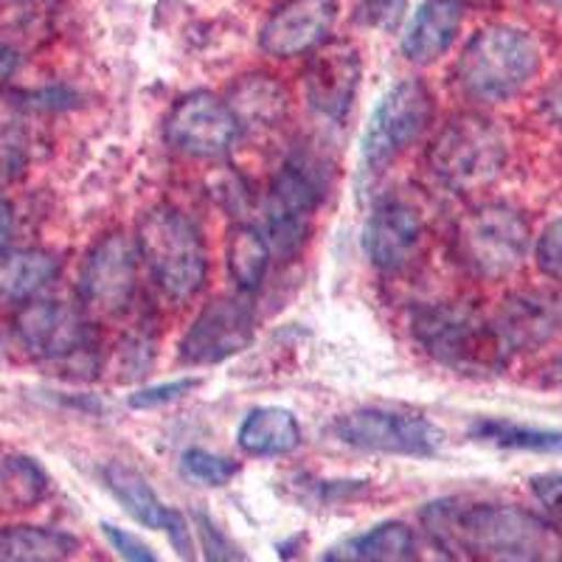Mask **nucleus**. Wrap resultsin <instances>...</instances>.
Wrapping results in <instances>:
<instances>
[{
    "mask_svg": "<svg viewBox=\"0 0 562 562\" xmlns=\"http://www.w3.org/2000/svg\"><path fill=\"white\" fill-rule=\"evenodd\" d=\"M422 524L445 554L470 562H562L560 526L524 506L445 498Z\"/></svg>",
    "mask_w": 562,
    "mask_h": 562,
    "instance_id": "obj_1",
    "label": "nucleus"
},
{
    "mask_svg": "<svg viewBox=\"0 0 562 562\" xmlns=\"http://www.w3.org/2000/svg\"><path fill=\"white\" fill-rule=\"evenodd\" d=\"M414 335L436 363L459 374L492 378L509 363L498 329L484 315L456 304H430L414 313Z\"/></svg>",
    "mask_w": 562,
    "mask_h": 562,
    "instance_id": "obj_2",
    "label": "nucleus"
},
{
    "mask_svg": "<svg viewBox=\"0 0 562 562\" xmlns=\"http://www.w3.org/2000/svg\"><path fill=\"white\" fill-rule=\"evenodd\" d=\"M540 70V45L515 26H486L467 43L456 65L461 90L475 102L498 104L518 97Z\"/></svg>",
    "mask_w": 562,
    "mask_h": 562,
    "instance_id": "obj_3",
    "label": "nucleus"
},
{
    "mask_svg": "<svg viewBox=\"0 0 562 562\" xmlns=\"http://www.w3.org/2000/svg\"><path fill=\"white\" fill-rule=\"evenodd\" d=\"M509 144L498 124L479 113L450 119L428 149V167L445 189L473 194L492 186L506 167Z\"/></svg>",
    "mask_w": 562,
    "mask_h": 562,
    "instance_id": "obj_4",
    "label": "nucleus"
},
{
    "mask_svg": "<svg viewBox=\"0 0 562 562\" xmlns=\"http://www.w3.org/2000/svg\"><path fill=\"white\" fill-rule=\"evenodd\" d=\"M138 256L169 299L186 301L198 295L209 273V256L200 231L172 205H155L138 225Z\"/></svg>",
    "mask_w": 562,
    "mask_h": 562,
    "instance_id": "obj_5",
    "label": "nucleus"
},
{
    "mask_svg": "<svg viewBox=\"0 0 562 562\" xmlns=\"http://www.w3.org/2000/svg\"><path fill=\"white\" fill-rule=\"evenodd\" d=\"M456 256L479 279H506L524 268L531 248L529 220L506 203L467 211L453 234Z\"/></svg>",
    "mask_w": 562,
    "mask_h": 562,
    "instance_id": "obj_6",
    "label": "nucleus"
},
{
    "mask_svg": "<svg viewBox=\"0 0 562 562\" xmlns=\"http://www.w3.org/2000/svg\"><path fill=\"white\" fill-rule=\"evenodd\" d=\"M434 122V97L419 79H403L383 93L360 140V178H378Z\"/></svg>",
    "mask_w": 562,
    "mask_h": 562,
    "instance_id": "obj_7",
    "label": "nucleus"
},
{
    "mask_svg": "<svg viewBox=\"0 0 562 562\" xmlns=\"http://www.w3.org/2000/svg\"><path fill=\"white\" fill-rule=\"evenodd\" d=\"M335 439L366 453L428 459L441 448V430L428 416L396 408H358L333 422Z\"/></svg>",
    "mask_w": 562,
    "mask_h": 562,
    "instance_id": "obj_8",
    "label": "nucleus"
},
{
    "mask_svg": "<svg viewBox=\"0 0 562 562\" xmlns=\"http://www.w3.org/2000/svg\"><path fill=\"white\" fill-rule=\"evenodd\" d=\"M14 338L37 360L79 363L93 355V329L85 310L54 299H32L14 313Z\"/></svg>",
    "mask_w": 562,
    "mask_h": 562,
    "instance_id": "obj_9",
    "label": "nucleus"
},
{
    "mask_svg": "<svg viewBox=\"0 0 562 562\" xmlns=\"http://www.w3.org/2000/svg\"><path fill=\"white\" fill-rule=\"evenodd\" d=\"M138 245L124 234H108L85 256L79 299L85 313L115 318L127 313L138 288Z\"/></svg>",
    "mask_w": 562,
    "mask_h": 562,
    "instance_id": "obj_10",
    "label": "nucleus"
},
{
    "mask_svg": "<svg viewBox=\"0 0 562 562\" xmlns=\"http://www.w3.org/2000/svg\"><path fill=\"white\" fill-rule=\"evenodd\" d=\"M321 203V183L304 164H284L270 180L268 200H265V220H268L270 254L281 259H293L310 239V220Z\"/></svg>",
    "mask_w": 562,
    "mask_h": 562,
    "instance_id": "obj_11",
    "label": "nucleus"
},
{
    "mask_svg": "<svg viewBox=\"0 0 562 562\" xmlns=\"http://www.w3.org/2000/svg\"><path fill=\"white\" fill-rule=\"evenodd\" d=\"M243 135L228 102L209 90L180 99L167 119V140L189 158H223Z\"/></svg>",
    "mask_w": 562,
    "mask_h": 562,
    "instance_id": "obj_12",
    "label": "nucleus"
},
{
    "mask_svg": "<svg viewBox=\"0 0 562 562\" xmlns=\"http://www.w3.org/2000/svg\"><path fill=\"white\" fill-rule=\"evenodd\" d=\"M254 310L237 295L211 299L180 340V360L189 366H214L248 349L254 340Z\"/></svg>",
    "mask_w": 562,
    "mask_h": 562,
    "instance_id": "obj_13",
    "label": "nucleus"
},
{
    "mask_svg": "<svg viewBox=\"0 0 562 562\" xmlns=\"http://www.w3.org/2000/svg\"><path fill=\"white\" fill-rule=\"evenodd\" d=\"M360 77H363V59L358 45L346 40H326L321 48L310 54L304 68V93L310 108L329 122H344L349 115L355 97H358Z\"/></svg>",
    "mask_w": 562,
    "mask_h": 562,
    "instance_id": "obj_14",
    "label": "nucleus"
},
{
    "mask_svg": "<svg viewBox=\"0 0 562 562\" xmlns=\"http://www.w3.org/2000/svg\"><path fill=\"white\" fill-rule=\"evenodd\" d=\"M338 0H288L259 32V48L273 59L313 54L329 40L338 23Z\"/></svg>",
    "mask_w": 562,
    "mask_h": 562,
    "instance_id": "obj_15",
    "label": "nucleus"
},
{
    "mask_svg": "<svg viewBox=\"0 0 562 562\" xmlns=\"http://www.w3.org/2000/svg\"><path fill=\"white\" fill-rule=\"evenodd\" d=\"M506 351H537L562 335V288H526L506 295L492 318Z\"/></svg>",
    "mask_w": 562,
    "mask_h": 562,
    "instance_id": "obj_16",
    "label": "nucleus"
},
{
    "mask_svg": "<svg viewBox=\"0 0 562 562\" xmlns=\"http://www.w3.org/2000/svg\"><path fill=\"white\" fill-rule=\"evenodd\" d=\"M425 223L414 203L403 198H383L371 209L363 228V248L371 265L385 273H400L414 262L422 245Z\"/></svg>",
    "mask_w": 562,
    "mask_h": 562,
    "instance_id": "obj_17",
    "label": "nucleus"
},
{
    "mask_svg": "<svg viewBox=\"0 0 562 562\" xmlns=\"http://www.w3.org/2000/svg\"><path fill=\"white\" fill-rule=\"evenodd\" d=\"M464 23V0H425L403 34V54L414 65H430L450 52Z\"/></svg>",
    "mask_w": 562,
    "mask_h": 562,
    "instance_id": "obj_18",
    "label": "nucleus"
},
{
    "mask_svg": "<svg viewBox=\"0 0 562 562\" xmlns=\"http://www.w3.org/2000/svg\"><path fill=\"white\" fill-rule=\"evenodd\" d=\"M416 535L411 526L389 520L363 535L346 537L333 549H326L324 562H416Z\"/></svg>",
    "mask_w": 562,
    "mask_h": 562,
    "instance_id": "obj_19",
    "label": "nucleus"
},
{
    "mask_svg": "<svg viewBox=\"0 0 562 562\" xmlns=\"http://www.w3.org/2000/svg\"><path fill=\"white\" fill-rule=\"evenodd\" d=\"M59 276L52 250L18 248L0 254V304H26Z\"/></svg>",
    "mask_w": 562,
    "mask_h": 562,
    "instance_id": "obj_20",
    "label": "nucleus"
},
{
    "mask_svg": "<svg viewBox=\"0 0 562 562\" xmlns=\"http://www.w3.org/2000/svg\"><path fill=\"white\" fill-rule=\"evenodd\" d=\"M225 102L237 115L239 130H273L288 115V90L268 74H248L237 79Z\"/></svg>",
    "mask_w": 562,
    "mask_h": 562,
    "instance_id": "obj_21",
    "label": "nucleus"
},
{
    "mask_svg": "<svg viewBox=\"0 0 562 562\" xmlns=\"http://www.w3.org/2000/svg\"><path fill=\"white\" fill-rule=\"evenodd\" d=\"M237 441L248 456H262V459L288 456L299 450L301 425L293 411L262 405L245 416L237 430Z\"/></svg>",
    "mask_w": 562,
    "mask_h": 562,
    "instance_id": "obj_22",
    "label": "nucleus"
},
{
    "mask_svg": "<svg viewBox=\"0 0 562 562\" xmlns=\"http://www.w3.org/2000/svg\"><path fill=\"white\" fill-rule=\"evenodd\" d=\"M79 540L48 526H3L0 529V562H68Z\"/></svg>",
    "mask_w": 562,
    "mask_h": 562,
    "instance_id": "obj_23",
    "label": "nucleus"
},
{
    "mask_svg": "<svg viewBox=\"0 0 562 562\" xmlns=\"http://www.w3.org/2000/svg\"><path fill=\"white\" fill-rule=\"evenodd\" d=\"M104 486L113 492V498L130 512V518L138 520L147 529H164L169 518V506L158 498V492L149 486V481L135 470V467L110 461L104 467Z\"/></svg>",
    "mask_w": 562,
    "mask_h": 562,
    "instance_id": "obj_24",
    "label": "nucleus"
},
{
    "mask_svg": "<svg viewBox=\"0 0 562 562\" xmlns=\"http://www.w3.org/2000/svg\"><path fill=\"white\" fill-rule=\"evenodd\" d=\"M225 265L243 293H256L265 284L270 268V245L254 225H234L225 243Z\"/></svg>",
    "mask_w": 562,
    "mask_h": 562,
    "instance_id": "obj_25",
    "label": "nucleus"
},
{
    "mask_svg": "<svg viewBox=\"0 0 562 562\" xmlns=\"http://www.w3.org/2000/svg\"><path fill=\"white\" fill-rule=\"evenodd\" d=\"M48 473L29 456H7L0 461V512L34 509L48 495Z\"/></svg>",
    "mask_w": 562,
    "mask_h": 562,
    "instance_id": "obj_26",
    "label": "nucleus"
},
{
    "mask_svg": "<svg viewBox=\"0 0 562 562\" xmlns=\"http://www.w3.org/2000/svg\"><path fill=\"white\" fill-rule=\"evenodd\" d=\"M473 436L490 445H498L506 450H526V453H562V430L529 428V425H515L506 419H481L475 422Z\"/></svg>",
    "mask_w": 562,
    "mask_h": 562,
    "instance_id": "obj_27",
    "label": "nucleus"
},
{
    "mask_svg": "<svg viewBox=\"0 0 562 562\" xmlns=\"http://www.w3.org/2000/svg\"><path fill=\"white\" fill-rule=\"evenodd\" d=\"M180 467H183V473L189 475V479L205 486H225L239 473L237 461H231L217 453H209V450L203 448L186 450L183 459H180Z\"/></svg>",
    "mask_w": 562,
    "mask_h": 562,
    "instance_id": "obj_28",
    "label": "nucleus"
},
{
    "mask_svg": "<svg viewBox=\"0 0 562 562\" xmlns=\"http://www.w3.org/2000/svg\"><path fill=\"white\" fill-rule=\"evenodd\" d=\"M537 268L543 270L549 279H554L562 288V217L546 225V231L537 239Z\"/></svg>",
    "mask_w": 562,
    "mask_h": 562,
    "instance_id": "obj_29",
    "label": "nucleus"
},
{
    "mask_svg": "<svg viewBox=\"0 0 562 562\" xmlns=\"http://www.w3.org/2000/svg\"><path fill=\"white\" fill-rule=\"evenodd\" d=\"M200 385V380L194 378H180L172 380V383H160V385H149V389H140L130 396V405L133 408H158V405H169L183 400L186 394H192L194 389Z\"/></svg>",
    "mask_w": 562,
    "mask_h": 562,
    "instance_id": "obj_30",
    "label": "nucleus"
},
{
    "mask_svg": "<svg viewBox=\"0 0 562 562\" xmlns=\"http://www.w3.org/2000/svg\"><path fill=\"white\" fill-rule=\"evenodd\" d=\"M408 0H360L358 20L369 29H380V32H394L403 20Z\"/></svg>",
    "mask_w": 562,
    "mask_h": 562,
    "instance_id": "obj_31",
    "label": "nucleus"
},
{
    "mask_svg": "<svg viewBox=\"0 0 562 562\" xmlns=\"http://www.w3.org/2000/svg\"><path fill=\"white\" fill-rule=\"evenodd\" d=\"M102 531L110 540V546H113L115 554L122 557L124 562H160L158 557H155V551L149 549L140 537H135L133 531L119 529V526L113 524H102Z\"/></svg>",
    "mask_w": 562,
    "mask_h": 562,
    "instance_id": "obj_32",
    "label": "nucleus"
},
{
    "mask_svg": "<svg viewBox=\"0 0 562 562\" xmlns=\"http://www.w3.org/2000/svg\"><path fill=\"white\" fill-rule=\"evenodd\" d=\"M535 498L540 501V506H546L551 518H557L562 524V473H549V475H535L529 481Z\"/></svg>",
    "mask_w": 562,
    "mask_h": 562,
    "instance_id": "obj_33",
    "label": "nucleus"
},
{
    "mask_svg": "<svg viewBox=\"0 0 562 562\" xmlns=\"http://www.w3.org/2000/svg\"><path fill=\"white\" fill-rule=\"evenodd\" d=\"M198 526H200V537H203V546H205V554H209L211 562H231L237 560V549L225 540L223 535L217 531V526L211 524L205 515H198Z\"/></svg>",
    "mask_w": 562,
    "mask_h": 562,
    "instance_id": "obj_34",
    "label": "nucleus"
},
{
    "mask_svg": "<svg viewBox=\"0 0 562 562\" xmlns=\"http://www.w3.org/2000/svg\"><path fill=\"white\" fill-rule=\"evenodd\" d=\"M164 531H167L169 540H172V549L178 551L180 560L194 562V535H192V529H189V524H186V518L180 515L178 509L169 512Z\"/></svg>",
    "mask_w": 562,
    "mask_h": 562,
    "instance_id": "obj_35",
    "label": "nucleus"
},
{
    "mask_svg": "<svg viewBox=\"0 0 562 562\" xmlns=\"http://www.w3.org/2000/svg\"><path fill=\"white\" fill-rule=\"evenodd\" d=\"M29 102H23L32 110H63L74 104V93L65 88H45L37 93H29Z\"/></svg>",
    "mask_w": 562,
    "mask_h": 562,
    "instance_id": "obj_36",
    "label": "nucleus"
},
{
    "mask_svg": "<svg viewBox=\"0 0 562 562\" xmlns=\"http://www.w3.org/2000/svg\"><path fill=\"white\" fill-rule=\"evenodd\" d=\"M20 70V54L14 52L12 45H0V90L7 88Z\"/></svg>",
    "mask_w": 562,
    "mask_h": 562,
    "instance_id": "obj_37",
    "label": "nucleus"
},
{
    "mask_svg": "<svg viewBox=\"0 0 562 562\" xmlns=\"http://www.w3.org/2000/svg\"><path fill=\"white\" fill-rule=\"evenodd\" d=\"M14 234V209L9 200L0 198V254L9 250V239Z\"/></svg>",
    "mask_w": 562,
    "mask_h": 562,
    "instance_id": "obj_38",
    "label": "nucleus"
},
{
    "mask_svg": "<svg viewBox=\"0 0 562 562\" xmlns=\"http://www.w3.org/2000/svg\"><path fill=\"white\" fill-rule=\"evenodd\" d=\"M546 383L554 385V389H562V351L551 360L549 369H546Z\"/></svg>",
    "mask_w": 562,
    "mask_h": 562,
    "instance_id": "obj_39",
    "label": "nucleus"
},
{
    "mask_svg": "<svg viewBox=\"0 0 562 562\" xmlns=\"http://www.w3.org/2000/svg\"><path fill=\"white\" fill-rule=\"evenodd\" d=\"M540 3H546V7L554 9V12H562V0H540Z\"/></svg>",
    "mask_w": 562,
    "mask_h": 562,
    "instance_id": "obj_40",
    "label": "nucleus"
},
{
    "mask_svg": "<svg viewBox=\"0 0 562 562\" xmlns=\"http://www.w3.org/2000/svg\"><path fill=\"white\" fill-rule=\"evenodd\" d=\"M18 3H43V0H18Z\"/></svg>",
    "mask_w": 562,
    "mask_h": 562,
    "instance_id": "obj_41",
    "label": "nucleus"
}]
</instances>
